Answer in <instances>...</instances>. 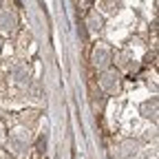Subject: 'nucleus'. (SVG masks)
<instances>
[{"label": "nucleus", "instance_id": "obj_1", "mask_svg": "<svg viewBox=\"0 0 159 159\" xmlns=\"http://www.w3.org/2000/svg\"><path fill=\"white\" fill-rule=\"evenodd\" d=\"M99 86H102L108 95H115L122 91V73L117 69H106L99 75Z\"/></svg>", "mask_w": 159, "mask_h": 159}, {"label": "nucleus", "instance_id": "obj_2", "mask_svg": "<svg viewBox=\"0 0 159 159\" xmlns=\"http://www.w3.org/2000/svg\"><path fill=\"white\" fill-rule=\"evenodd\" d=\"M91 62H93V66H95L97 71H106V69L111 66V62H113V51H111V47H106V44H95V47H93V53H91Z\"/></svg>", "mask_w": 159, "mask_h": 159}, {"label": "nucleus", "instance_id": "obj_3", "mask_svg": "<svg viewBox=\"0 0 159 159\" xmlns=\"http://www.w3.org/2000/svg\"><path fill=\"white\" fill-rule=\"evenodd\" d=\"M18 31V16L13 11H0V33L13 35Z\"/></svg>", "mask_w": 159, "mask_h": 159}, {"label": "nucleus", "instance_id": "obj_4", "mask_svg": "<svg viewBox=\"0 0 159 159\" xmlns=\"http://www.w3.org/2000/svg\"><path fill=\"white\" fill-rule=\"evenodd\" d=\"M11 75H13V80L18 84H27L29 82V69H27V64H13V69H11Z\"/></svg>", "mask_w": 159, "mask_h": 159}, {"label": "nucleus", "instance_id": "obj_5", "mask_svg": "<svg viewBox=\"0 0 159 159\" xmlns=\"http://www.w3.org/2000/svg\"><path fill=\"white\" fill-rule=\"evenodd\" d=\"M142 115L144 117H150V119H157V99L155 97L142 104Z\"/></svg>", "mask_w": 159, "mask_h": 159}, {"label": "nucleus", "instance_id": "obj_6", "mask_svg": "<svg viewBox=\"0 0 159 159\" xmlns=\"http://www.w3.org/2000/svg\"><path fill=\"white\" fill-rule=\"evenodd\" d=\"M89 27L95 31V29H99V27H102V18H99L97 13H91L89 16Z\"/></svg>", "mask_w": 159, "mask_h": 159}, {"label": "nucleus", "instance_id": "obj_7", "mask_svg": "<svg viewBox=\"0 0 159 159\" xmlns=\"http://www.w3.org/2000/svg\"><path fill=\"white\" fill-rule=\"evenodd\" d=\"M2 47H5V42H2V35H0V53H2Z\"/></svg>", "mask_w": 159, "mask_h": 159}, {"label": "nucleus", "instance_id": "obj_8", "mask_svg": "<svg viewBox=\"0 0 159 159\" xmlns=\"http://www.w3.org/2000/svg\"><path fill=\"white\" fill-rule=\"evenodd\" d=\"M0 5H2V0H0Z\"/></svg>", "mask_w": 159, "mask_h": 159}]
</instances>
